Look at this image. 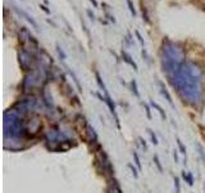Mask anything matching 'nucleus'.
<instances>
[{"instance_id":"obj_1","label":"nucleus","mask_w":205,"mask_h":193,"mask_svg":"<svg viewBox=\"0 0 205 193\" xmlns=\"http://www.w3.org/2000/svg\"><path fill=\"white\" fill-rule=\"evenodd\" d=\"M22 14H23V15H25V17H26V19H27V21H28V22L31 23V25H32V26L35 27V29H38V27H37V23H36V22H35V21H33V19H32V17H30V15H28V14H27V13H26V12H22Z\"/></svg>"},{"instance_id":"obj_2","label":"nucleus","mask_w":205,"mask_h":193,"mask_svg":"<svg viewBox=\"0 0 205 193\" xmlns=\"http://www.w3.org/2000/svg\"><path fill=\"white\" fill-rule=\"evenodd\" d=\"M127 4H128V8L131 10V14L133 15V17H136V9H135L133 4H132V0H127Z\"/></svg>"},{"instance_id":"obj_3","label":"nucleus","mask_w":205,"mask_h":193,"mask_svg":"<svg viewBox=\"0 0 205 193\" xmlns=\"http://www.w3.org/2000/svg\"><path fill=\"white\" fill-rule=\"evenodd\" d=\"M141 9H142V18H144L145 19V22H150V19H149V14H148V9H146V8L144 7V5H142V8H141Z\"/></svg>"},{"instance_id":"obj_4","label":"nucleus","mask_w":205,"mask_h":193,"mask_svg":"<svg viewBox=\"0 0 205 193\" xmlns=\"http://www.w3.org/2000/svg\"><path fill=\"white\" fill-rule=\"evenodd\" d=\"M40 8H41V9H42V10H44V12H45V13H46V14H50V10H49V9H48V8H46L45 5H42V4H40Z\"/></svg>"},{"instance_id":"obj_5","label":"nucleus","mask_w":205,"mask_h":193,"mask_svg":"<svg viewBox=\"0 0 205 193\" xmlns=\"http://www.w3.org/2000/svg\"><path fill=\"white\" fill-rule=\"evenodd\" d=\"M87 14H88V15H90V18L92 19V21H95V14H94V13H92V12H91V10H87Z\"/></svg>"},{"instance_id":"obj_6","label":"nucleus","mask_w":205,"mask_h":193,"mask_svg":"<svg viewBox=\"0 0 205 193\" xmlns=\"http://www.w3.org/2000/svg\"><path fill=\"white\" fill-rule=\"evenodd\" d=\"M90 1L92 3V5H94V7H98V5H99V4H98V1H96V0H90Z\"/></svg>"},{"instance_id":"obj_7","label":"nucleus","mask_w":205,"mask_h":193,"mask_svg":"<svg viewBox=\"0 0 205 193\" xmlns=\"http://www.w3.org/2000/svg\"><path fill=\"white\" fill-rule=\"evenodd\" d=\"M45 1H48V0H45Z\"/></svg>"}]
</instances>
